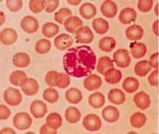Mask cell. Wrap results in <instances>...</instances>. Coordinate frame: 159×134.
<instances>
[{
  "instance_id": "obj_1",
  "label": "cell",
  "mask_w": 159,
  "mask_h": 134,
  "mask_svg": "<svg viewBox=\"0 0 159 134\" xmlns=\"http://www.w3.org/2000/svg\"><path fill=\"white\" fill-rule=\"evenodd\" d=\"M97 56L92 48L80 45L70 48L63 57L64 69L67 75L80 78L89 76L96 69Z\"/></svg>"
},
{
  "instance_id": "obj_2",
  "label": "cell",
  "mask_w": 159,
  "mask_h": 134,
  "mask_svg": "<svg viewBox=\"0 0 159 134\" xmlns=\"http://www.w3.org/2000/svg\"><path fill=\"white\" fill-rule=\"evenodd\" d=\"M13 125L20 131H25L29 129L32 124V118L26 112L17 113L13 117Z\"/></svg>"
},
{
  "instance_id": "obj_3",
  "label": "cell",
  "mask_w": 159,
  "mask_h": 134,
  "mask_svg": "<svg viewBox=\"0 0 159 134\" xmlns=\"http://www.w3.org/2000/svg\"><path fill=\"white\" fill-rule=\"evenodd\" d=\"M82 124L88 132H97L102 127V121L97 115L89 114L83 118Z\"/></svg>"
},
{
  "instance_id": "obj_4",
  "label": "cell",
  "mask_w": 159,
  "mask_h": 134,
  "mask_svg": "<svg viewBox=\"0 0 159 134\" xmlns=\"http://www.w3.org/2000/svg\"><path fill=\"white\" fill-rule=\"evenodd\" d=\"M4 99L10 106H18L22 101V95L18 89L9 87L4 93Z\"/></svg>"
},
{
  "instance_id": "obj_5",
  "label": "cell",
  "mask_w": 159,
  "mask_h": 134,
  "mask_svg": "<svg viewBox=\"0 0 159 134\" xmlns=\"http://www.w3.org/2000/svg\"><path fill=\"white\" fill-rule=\"evenodd\" d=\"M75 39L78 43L89 45L94 40V34L88 26H81L75 32Z\"/></svg>"
},
{
  "instance_id": "obj_6",
  "label": "cell",
  "mask_w": 159,
  "mask_h": 134,
  "mask_svg": "<svg viewBox=\"0 0 159 134\" xmlns=\"http://www.w3.org/2000/svg\"><path fill=\"white\" fill-rule=\"evenodd\" d=\"M114 61L119 68H127L131 63L129 52L125 49H119L113 54Z\"/></svg>"
},
{
  "instance_id": "obj_7",
  "label": "cell",
  "mask_w": 159,
  "mask_h": 134,
  "mask_svg": "<svg viewBox=\"0 0 159 134\" xmlns=\"http://www.w3.org/2000/svg\"><path fill=\"white\" fill-rule=\"evenodd\" d=\"M20 28L24 32L33 34L39 29V22L33 16H26L20 22Z\"/></svg>"
},
{
  "instance_id": "obj_8",
  "label": "cell",
  "mask_w": 159,
  "mask_h": 134,
  "mask_svg": "<svg viewBox=\"0 0 159 134\" xmlns=\"http://www.w3.org/2000/svg\"><path fill=\"white\" fill-rule=\"evenodd\" d=\"M74 44V38L68 34H61L54 40V45L59 51H65L72 46Z\"/></svg>"
},
{
  "instance_id": "obj_9",
  "label": "cell",
  "mask_w": 159,
  "mask_h": 134,
  "mask_svg": "<svg viewBox=\"0 0 159 134\" xmlns=\"http://www.w3.org/2000/svg\"><path fill=\"white\" fill-rule=\"evenodd\" d=\"M20 87L23 93L26 94L27 96H34L39 91L38 82L34 78H27Z\"/></svg>"
},
{
  "instance_id": "obj_10",
  "label": "cell",
  "mask_w": 159,
  "mask_h": 134,
  "mask_svg": "<svg viewBox=\"0 0 159 134\" xmlns=\"http://www.w3.org/2000/svg\"><path fill=\"white\" fill-rule=\"evenodd\" d=\"M18 39V34L16 30L7 28L3 29L0 33V41L5 45H11L14 44Z\"/></svg>"
},
{
  "instance_id": "obj_11",
  "label": "cell",
  "mask_w": 159,
  "mask_h": 134,
  "mask_svg": "<svg viewBox=\"0 0 159 134\" xmlns=\"http://www.w3.org/2000/svg\"><path fill=\"white\" fill-rule=\"evenodd\" d=\"M134 102L138 108L145 110L150 106V97L144 92H139L134 96Z\"/></svg>"
},
{
  "instance_id": "obj_12",
  "label": "cell",
  "mask_w": 159,
  "mask_h": 134,
  "mask_svg": "<svg viewBox=\"0 0 159 134\" xmlns=\"http://www.w3.org/2000/svg\"><path fill=\"white\" fill-rule=\"evenodd\" d=\"M47 111V106L42 100H34L30 105V112L35 118L43 117Z\"/></svg>"
},
{
  "instance_id": "obj_13",
  "label": "cell",
  "mask_w": 159,
  "mask_h": 134,
  "mask_svg": "<svg viewBox=\"0 0 159 134\" xmlns=\"http://www.w3.org/2000/svg\"><path fill=\"white\" fill-rule=\"evenodd\" d=\"M102 79L101 77L95 74H90L86 77L83 82V85L88 91H95L102 86Z\"/></svg>"
},
{
  "instance_id": "obj_14",
  "label": "cell",
  "mask_w": 159,
  "mask_h": 134,
  "mask_svg": "<svg viewBox=\"0 0 159 134\" xmlns=\"http://www.w3.org/2000/svg\"><path fill=\"white\" fill-rule=\"evenodd\" d=\"M137 18L136 12L133 9L126 7L124 8L120 13H119V22L124 25H129L132 22H134Z\"/></svg>"
},
{
  "instance_id": "obj_15",
  "label": "cell",
  "mask_w": 159,
  "mask_h": 134,
  "mask_svg": "<svg viewBox=\"0 0 159 134\" xmlns=\"http://www.w3.org/2000/svg\"><path fill=\"white\" fill-rule=\"evenodd\" d=\"M101 12L105 17L114 18L118 12V6L113 1L106 0L101 5Z\"/></svg>"
},
{
  "instance_id": "obj_16",
  "label": "cell",
  "mask_w": 159,
  "mask_h": 134,
  "mask_svg": "<svg viewBox=\"0 0 159 134\" xmlns=\"http://www.w3.org/2000/svg\"><path fill=\"white\" fill-rule=\"evenodd\" d=\"M102 118L108 122H115L119 120V111L114 106H108L102 112Z\"/></svg>"
},
{
  "instance_id": "obj_17",
  "label": "cell",
  "mask_w": 159,
  "mask_h": 134,
  "mask_svg": "<svg viewBox=\"0 0 159 134\" xmlns=\"http://www.w3.org/2000/svg\"><path fill=\"white\" fill-rule=\"evenodd\" d=\"M125 36L131 41L140 40L143 36V29L139 25H131L125 29Z\"/></svg>"
},
{
  "instance_id": "obj_18",
  "label": "cell",
  "mask_w": 159,
  "mask_h": 134,
  "mask_svg": "<svg viewBox=\"0 0 159 134\" xmlns=\"http://www.w3.org/2000/svg\"><path fill=\"white\" fill-rule=\"evenodd\" d=\"M80 14L86 20H90L97 14V8L93 4L86 2L80 7Z\"/></svg>"
},
{
  "instance_id": "obj_19",
  "label": "cell",
  "mask_w": 159,
  "mask_h": 134,
  "mask_svg": "<svg viewBox=\"0 0 159 134\" xmlns=\"http://www.w3.org/2000/svg\"><path fill=\"white\" fill-rule=\"evenodd\" d=\"M108 99L115 105H121L125 102V95L120 89H111L108 93Z\"/></svg>"
},
{
  "instance_id": "obj_20",
  "label": "cell",
  "mask_w": 159,
  "mask_h": 134,
  "mask_svg": "<svg viewBox=\"0 0 159 134\" xmlns=\"http://www.w3.org/2000/svg\"><path fill=\"white\" fill-rule=\"evenodd\" d=\"M82 21L77 16H71L69 17L64 23L65 29L67 32L70 33H75L76 30L82 26Z\"/></svg>"
},
{
  "instance_id": "obj_21",
  "label": "cell",
  "mask_w": 159,
  "mask_h": 134,
  "mask_svg": "<svg viewBox=\"0 0 159 134\" xmlns=\"http://www.w3.org/2000/svg\"><path fill=\"white\" fill-rule=\"evenodd\" d=\"M103 76L105 78V81L110 84H116L121 81V79H122V74H121L120 70L117 69L115 68H111L107 70Z\"/></svg>"
},
{
  "instance_id": "obj_22",
  "label": "cell",
  "mask_w": 159,
  "mask_h": 134,
  "mask_svg": "<svg viewBox=\"0 0 159 134\" xmlns=\"http://www.w3.org/2000/svg\"><path fill=\"white\" fill-rule=\"evenodd\" d=\"M12 62L13 65L17 68H27L30 65L31 60L28 53H18L13 56Z\"/></svg>"
},
{
  "instance_id": "obj_23",
  "label": "cell",
  "mask_w": 159,
  "mask_h": 134,
  "mask_svg": "<svg viewBox=\"0 0 159 134\" xmlns=\"http://www.w3.org/2000/svg\"><path fill=\"white\" fill-rule=\"evenodd\" d=\"M113 60L111 59L110 57H107V56H103V57H101L98 60L96 68H97L98 73H100L101 75H104L105 72L110 69L113 68Z\"/></svg>"
},
{
  "instance_id": "obj_24",
  "label": "cell",
  "mask_w": 159,
  "mask_h": 134,
  "mask_svg": "<svg viewBox=\"0 0 159 134\" xmlns=\"http://www.w3.org/2000/svg\"><path fill=\"white\" fill-rule=\"evenodd\" d=\"M92 27L97 34H100V35H103L106 32H108L109 28H110L108 22L102 18L94 19V21L92 22Z\"/></svg>"
},
{
  "instance_id": "obj_25",
  "label": "cell",
  "mask_w": 159,
  "mask_h": 134,
  "mask_svg": "<svg viewBox=\"0 0 159 134\" xmlns=\"http://www.w3.org/2000/svg\"><path fill=\"white\" fill-rule=\"evenodd\" d=\"M66 99L69 103L78 104L82 99V93L77 88H70L66 92Z\"/></svg>"
},
{
  "instance_id": "obj_26",
  "label": "cell",
  "mask_w": 159,
  "mask_h": 134,
  "mask_svg": "<svg viewBox=\"0 0 159 134\" xmlns=\"http://www.w3.org/2000/svg\"><path fill=\"white\" fill-rule=\"evenodd\" d=\"M89 103L93 108H100L105 103V98L102 93H94L89 97Z\"/></svg>"
},
{
  "instance_id": "obj_27",
  "label": "cell",
  "mask_w": 159,
  "mask_h": 134,
  "mask_svg": "<svg viewBox=\"0 0 159 134\" xmlns=\"http://www.w3.org/2000/svg\"><path fill=\"white\" fill-rule=\"evenodd\" d=\"M65 117H66V120L70 123H76L80 121L81 114L77 108L69 107L65 112Z\"/></svg>"
},
{
  "instance_id": "obj_28",
  "label": "cell",
  "mask_w": 159,
  "mask_h": 134,
  "mask_svg": "<svg viewBox=\"0 0 159 134\" xmlns=\"http://www.w3.org/2000/svg\"><path fill=\"white\" fill-rule=\"evenodd\" d=\"M27 78H28L27 74L24 71L16 70V71H13L10 75L9 81H10L11 84H13L15 86H21L22 84L25 82V80Z\"/></svg>"
},
{
  "instance_id": "obj_29",
  "label": "cell",
  "mask_w": 159,
  "mask_h": 134,
  "mask_svg": "<svg viewBox=\"0 0 159 134\" xmlns=\"http://www.w3.org/2000/svg\"><path fill=\"white\" fill-rule=\"evenodd\" d=\"M140 86V83L134 77H126L123 84H122V88L125 90L126 93H133L134 92H136V90Z\"/></svg>"
},
{
  "instance_id": "obj_30",
  "label": "cell",
  "mask_w": 159,
  "mask_h": 134,
  "mask_svg": "<svg viewBox=\"0 0 159 134\" xmlns=\"http://www.w3.org/2000/svg\"><path fill=\"white\" fill-rule=\"evenodd\" d=\"M151 67L148 64V60H140L134 65V73L138 76H147L151 70Z\"/></svg>"
},
{
  "instance_id": "obj_31",
  "label": "cell",
  "mask_w": 159,
  "mask_h": 134,
  "mask_svg": "<svg viewBox=\"0 0 159 134\" xmlns=\"http://www.w3.org/2000/svg\"><path fill=\"white\" fill-rule=\"evenodd\" d=\"M115 47H116V40L111 36H105L99 41V48L102 52L110 53L113 51Z\"/></svg>"
},
{
  "instance_id": "obj_32",
  "label": "cell",
  "mask_w": 159,
  "mask_h": 134,
  "mask_svg": "<svg viewBox=\"0 0 159 134\" xmlns=\"http://www.w3.org/2000/svg\"><path fill=\"white\" fill-rule=\"evenodd\" d=\"M147 117L142 112H135L130 117L131 125L134 128H142L146 123Z\"/></svg>"
},
{
  "instance_id": "obj_33",
  "label": "cell",
  "mask_w": 159,
  "mask_h": 134,
  "mask_svg": "<svg viewBox=\"0 0 159 134\" xmlns=\"http://www.w3.org/2000/svg\"><path fill=\"white\" fill-rule=\"evenodd\" d=\"M46 123L51 128L57 130L62 125V117L57 113H51L46 118Z\"/></svg>"
},
{
  "instance_id": "obj_34",
  "label": "cell",
  "mask_w": 159,
  "mask_h": 134,
  "mask_svg": "<svg viewBox=\"0 0 159 134\" xmlns=\"http://www.w3.org/2000/svg\"><path fill=\"white\" fill-rule=\"evenodd\" d=\"M147 53V47L143 43H136L131 47V54L134 59H141Z\"/></svg>"
},
{
  "instance_id": "obj_35",
  "label": "cell",
  "mask_w": 159,
  "mask_h": 134,
  "mask_svg": "<svg viewBox=\"0 0 159 134\" xmlns=\"http://www.w3.org/2000/svg\"><path fill=\"white\" fill-rule=\"evenodd\" d=\"M59 31V27L58 25L55 23H51V22H47L42 29V32L46 37H52L54 36H56Z\"/></svg>"
},
{
  "instance_id": "obj_36",
  "label": "cell",
  "mask_w": 159,
  "mask_h": 134,
  "mask_svg": "<svg viewBox=\"0 0 159 134\" xmlns=\"http://www.w3.org/2000/svg\"><path fill=\"white\" fill-rule=\"evenodd\" d=\"M34 49L39 54H45L51 51V43L48 39H40L36 42Z\"/></svg>"
},
{
  "instance_id": "obj_37",
  "label": "cell",
  "mask_w": 159,
  "mask_h": 134,
  "mask_svg": "<svg viewBox=\"0 0 159 134\" xmlns=\"http://www.w3.org/2000/svg\"><path fill=\"white\" fill-rule=\"evenodd\" d=\"M43 98L46 100L47 102L49 103H56L58 99H59V94L57 93V91L53 88H47L43 91Z\"/></svg>"
},
{
  "instance_id": "obj_38",
  "label": "cell",
  "mask_w": 159,
  "mask_h": 134,
  "mask_svg": "<svg viewBox=\"0 0 159 134\" xmlns=\"http://www.w3.org/2000/svg\"><path fill=\"white\" fill-rule=\"evenodd\" d=\"M71 16H72V11L68 8L64 7V8H61L60 10L56 12L55 15H54V19L59 24H64L65 22Z\"/></svg>"
},
{
  "instance_id": "obj_39",
  "label": "cell",
  "mask_w": 159,
  "mask_h": 134,
  "mask_svg": "<svg viewBox=\"0 0 159 134\" xmlns=\"http://www.w3.org/2000/svg\"><path fill=\"white\" fill-rule=\"evenodd\" d=\"M71 83L70 77L68 75H66L64 73H58L56 80V86L59 89H66L68 87V85Z\"/></svg>"
},
{
  "instance_id": "obj_40",
  "label": "cell",
  "mask_w": 159,
  "mask_h": 134,
  "mask_svg": "<svg viewBox=\"0 0 159 134\" xmlns=\"http://www.w3.org/2000/svg\"><path fill=\"white\" fill-rule=\"evenodd\" d=\"M23 2L21 0H7L6 1V7L9 11L12 12H19L22 8Z\"/></svg>"
},
{
  "instance_id": "obj_41",
  "label": "cell",
  "mask_w": 159,
  "mask_h": 134,
  "mask_svg": "<svg viewBox=\"0 0 159 134\" xmlns=\"http://www.w3.org/2000/svg\"><path fill=\"white\" fill-rule=\"evenodd\" d=\"M29 9L34 13H40L43 11V0H31L29 2Z\"/></svg>"
},
{
  "instance_id": "obj_42",
  "label": "cell",
  "mask_w": 159,
  "mask_h": 134,
  "mask_svg": "<svg viewBox=\"0 0 159 134\" xmlns=\"http://www.w3.org/2000/svg\"><path fill=\"white\" fill-rule=\"evenodd\" d=\"M59 6L58 0H43V9L47 12H54Z\"/></svg>"
},
{
  "instance_id": "obj_43",
  "label": "cell",
  "mask_w": 159,
  "mask_h": 134,
  "mask_svg": "<svg viewBox=\"0 0 159 134\" xmlns=\"http://www.w3.org/2000/svg\"><path fill=\"white\" fill-rule=\"evenodd\" d=\"M137 6L141 12H148L151 10L153 6V1L152 0H139Z\"/></svg>"
},
{
  "instance_id": "obj_44",
  "label": "cell",
  "mask_w": 159,
  "mask_h": 134,
  "mask_svg": "<svg viewBox=\"0 0 159 134\" xmlns=\"http://www.w3.org/2000/svg\"><path fill=\"white\" fill-rule=\"evenodd\" d=\"M58 72L57 71H49L45 75V83L51 87H55L56 86V80Z\"/></svg>"
},
{
  "instance_id": "obj_45",
  "label": "cell",
  "mask_w": 159,
  "mask_h": 134,
  "mask_svg": "<svg viewBox=\"0 0 159 134\" xmlns=\"http://www.w3.org/2000/svg\"><path fill=\"white\" fill-rule=\"evenodd\" d=\"M148 81L152 86H158V69H156L148 76Z\"/></svg>"
},
{
  "instance_id": "obj_46",
  "label": "cell",
  "mask_w": 159,
  "mask_h": 134,
  "mask_svg": "<svg viewBox=\"0 0 159 134\" xmlns=\"http://www.w3.org/2000/svg\"><path fill=\"white\" fill-rule=\"evenodd\" d=\"M10 116H11V110L6 105L1 104L0 106V119L6 120Z\"/></svg>"
},
{
  "instance_id": "obj_47",
  "label": "cell",
  "mask_w": 159,
  "mask_h": 134,
  "mask_svg": "<svg viewBox=\"0 0 159 134\" xmlns=\"http://www.w3.org/2000/svg\"><path fill=\"white\" fill-rule=\"evenodd\" d=\"M158 53H153L150 57H149V60H148V64L151 68H154L156 69H158Z\"/></svg>"
},
{
  "instance_id": "obj_48",
  "label": "cell",
  "mask_w": 159,
  "mask_h": 134,
  "mask_svg": "<svg viewBox=\"0 0 159 134\" xmlns=\"http://www.w3.org/2000/svg\"><path fill=\"white\" fill-rule=\"evenodd\" d=\"M57 132V130L51 128L47 123L43 124L40 129V133L41 134H56Z\"/></svg>"
},
{
  "instance_id": "obj_49",
  "label": "cell",
  "mask_w": 159,
  "mask_h": 134,
  "mask_svg": "<svg viewBox=\"0 0 159 134\" xmlns=\"http://www.w3.org/2000/svg\"><path fill=\"white\" fill-rule=\"evenodd\" d=\"M158 20L156 21L153 23V26H152V29H153L154 34L156 36H158Z\"/></svg>"
},
{
  "instance_id": "obj_50",
  "label": "cell",
  "mask_w": 159,
  "mask_h": 134,
  "mask_svg": "<svg viewBox=\"0 0 159 134\" xmlns=\"http://www.w3.org/2000/svg\"><path fill=\"white\" fill-rule=\"evenodd\" d=\"M1 134H5V133H11V134H15L16 132L11 128H4L1 130Z\"/></svg>"
},
{
  "instance_id": "obj_51",
  "label": "cell",
  "mask_w": 159,
  "mask_h": 134,
  "mask_svg": "<svg viewBox=\"0 0 159 134\" xmlns=\"http://www.w3.org/2000/svg\"><path fill=\"white\" fill-rule=\"evenodd\" d=\"M80 0H77V1H73V0H68L67 1V3L70 4V5H72V6H77V5H79L80 4Z\"/></svg>"
},
{
  "instance_id": "obj_52",
  "label": "cell",
  "mask_w": 159,
  "mask_h": 134,
  "mask_svg": "<svg viewBox=\"0 0 159 134\" xmlns=\"http://www.w3.org/2000/svg\"><path fill=\"white\" fill-rule=\"evenodd\" d=\"M0 16H1V20H0V25H3L4 22H5V21H6V16H5V13L1 11L0 12Z\"/></svg>"
},
{
  "instance_id": "obj_53",
  "label": "cell",
  "mask_w": 159,
  "mask_h": 134,
  "mask_svg": "<svg viewBox=\"0 0 159 134\" xmlns=\"http://www.w3.org/2000/svg\"><path fill=\"white\" fill-rule=\"evenodd\" d=\"M155 13L158 16V4L156 6V7H155Z\"/></svg>"
}]
</instances>
